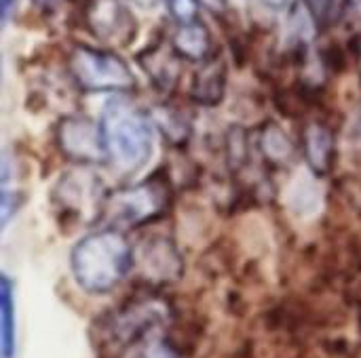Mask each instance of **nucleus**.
<instances>
[{
    "label": "nucleus",
    "mask_w": 361,
    "mask_h": 358,
    "mask_svg": "<svg viewBox=\"0 0 361 358\" xmlns=\"http://www.w3.org/2000/svg\"><path fill=\"white\" fill-rule=\"evenodd\" d=\"M178 55L171 49H165V42H157L154 46H148L142 55H140V63L142 68L152 76V80L165 89H171L178 82L180 76V65H178Z\"/></svg>",
    "instance_id": "12"
},
{
    "label": "nucleus",
    "mask_w": 361,
    "mask_h": 358,
    "mask_svg": "<svg viewBox=\"0 0 361 358\" xmlns=\"http://www.w3.org/2000/svg\"><path fill=\"white\" fill-rule=\"evenodd\" d=\"M15 4H17V0H0V15H2V23H6V21H8V17H11V13H13Z\"/></svg>",
    "instance_id": "17"
},
{
    "label": "nucleus",
    "mask_w": 361,
    "mask_h": 358,
    "mask_svg": "<svg viewBox=\"0 0 361 358\" xmlns=\"http://www.w3.org/2000/svg\"><path fill=\"white\" fill-rule=\"evenodd\" d=\"M135 266V251L116 228L85 234L70 251V270L76 285L89 295L114 291Z\"/></svg>",
    "instance_id": "2"
},
{
    "label": "nucleus",
    "mask_w": 361,
    "mask_h": 358,
    "mask_svg": "<svg viewBox=\"0 0 361 358\" xmlns=\"http://www.w3.org/2000/svg\"><path fill=\"white\" fill-rule=\"evenodd\" d=\"M267 6H273V8H281V6H286L290 0H262Z\"/></svg>",
    "instance_id": "19"
},
{
    "label": "nucleus",
    "mask_w": 361,
    "mask_h": 358,
    "mask_svg": "<svg viewBox=\"0 0 361 358\" xmlns=\"http://www.w3.org/2000/svg\"><path fill=\"white\" fill-rule=\"evenodd\" d=\"M57 148L76 165H95L104 160L99 124L87 116H66L55 127Z\"/></svg>",
    "instance_id": "7"
},
{
    "label": "nucleus",
    "mask_w": 361,
    "mask_h": 358,
    "mask_svg": "<svg viewBox=\"0 0 361 358\" xmlns=\"http://www.w3.org/2000/svg\"><path fill=\"white\" fill-rule=\"evenodd\" d=\"M163 306L165 304L152 298L125 304L121 310L112 312V317L104 325L108 342L116 348H127L140 342L144 335L154 331L167 319V312Z\"/></svg>",
    "instance_id": "6"
},
{
    "label": "nucleus",
    "mask_w": 361,
    "mask_h": 358,
    "mask_svg": "<svg viewBox=\"0 0 361 358\" xmlns=\"http://www.w3.org/2000/svg\"><path fill=\"white\" fill-rule=\"evenodd\" d=\"M140 6H146V8H150V6H157L159 2H163V0H135Z\"/></svg>",
    "instance_id": "20"
},
{
    "label": "nucleus",
    "mask_w": 361,
    "mask_h": 358,
    "mask_svg": "<svg viewBox=\"0 0 361 358\" xmlns=\"http://www.w3.org/2000/svg\"><path fill=\"white\" fill-rule=\"evenodd\" d=\"M104 162L118 175L142 171L154 150V120L125 95L112 97L99 114Z\"/></svg>",
    "instance_id": "1"
},
{
    "label": "nucleus",
    "mask_w": 361,
    "mask_h": 358,
    "mask_svg": "<svg viewBox=\"0 0 361 358\" xmlns=\"http://www.w3.org/2000/svg\"><path fill=\"white\" fill-rule=\"evenodd\" d=\"M0 350L2 358L15 354V306H13V283L6 274L0 279Z\"/></svg>",
    "instance_id": "13"
},
{
    "label": "nucleus",
    "mask_w": 361,
    "mask_h": 358,
    "mask_svg": "<svg viewBox=\"0 0 361 358\" xmlns=\"http://www.w3.org/2000/svg\"><path fill=\"white\" fill-rule=\"evenodd\" d=\"M82 23L106 46H129L137 36V19L125 0H85Z\"/></svg>",
    "instance_id": "5"
},
{
    "label": "nucleus",
    "mask_w": 361,
    "mask_h": 358,
    "mask_svg": "<svg viewBox=\"0 0 361 358\" xmlns=\"http://www.w3.org/2000/svg\"><path fill=\"white\" fill-rule=\"evenodd\" d=\"M360 127H361V110H360Z\"/></svg>",
    "instance_id": "21"
},
{
    "label": "nucleus",
    "mask_w": 361,
    "mask_h": 358,
    "mask_svg": "<svg viewBox=\"0 0 361 358\" xmlns=\"http://www.w3.org/2000/svg\"><path fill=\"white\" fill-rule=\"evenodd\" d=\"M32 2H34L38 8H42V11H51V13H53V11L59 6V2H61V0H32Z\"/></svg>",
    "instance_id": "18"
},
{
    "label": "nucleus",
    "mask_w": 361,
    "mask_h": 358,
    "mask_svg": "<svg viewBox=\"0 0 361 358\" xmlns=\"http://www.w3.org/2000/svg\"><path fill=\"white\" fill-rule=\"evenodd\" d=\"M68 74L87 93H131L137 87L135 74L123 57L108 49L74 44L68 53Z\"/></svg>",
    "instance_id": "3"
},
{
    "label": "nucleus",
    "mask_w": 361,
    "mask_h": 358,
    "mask_svg": "<svg viewBox=\"0 0 361 358\" xmlns=\"http://www.w3.org/2000/svg\"><path fill=\"white\" fill-rule=\"evenodd\" d=\"M260 150L271 162H286L292 156V143L277 124H267L262 129Z\"/></svg>",
    "instance_id": "14"
},
{
    "label": "nucleus",
    "mask_w": 361,
    "mask_h": 358,
    "mask_svg": "<svg viewBox=\"0 0 361 358\" xmlns=\"http://www.w3.org/2000/svg\"><path fill=\"white\" fill-rule=\"evenodd\" d=\"M165 2L171 11V17L178 23L199 19V0H165Z\"/></svg>",
    "instance_id": "15"
},
{
    "label": "nucleus",
    "mask_w": 361,
    "mask_h": 358,
    "mask_svg": "<svg viewBox=\"0 0 361 358\" xmlns=\"http://www.w3.org/2000/svg\"><path fill=\"white\" fill-rule=\"evenodd\" d=\"M135 358H180L178 357V352H176V348L171 346V344H167V342H150V344H146L140 352H137V357Z\"/></svg>",
    "instance_id": "16"
},
{
    "label": "nucleus",
    "mask_w": 361,
    "mask_h": 358,
    "mask_svg": "<svg viewBox=\"0 0 361 358\" xmlns=\"http://www.w3.org/2000/svg\"><path fill=\"white\" fill-rule=\"evenodd\" d=\"M135 262L140 264L142 274L154 283H171L182 274V257L176 245L163 236L144 243L142 249L137 251Z\"/></svg>",
    "instance_id": "8"
},
{
    "label": "nucleus",
    "mask_w": 361,
    "mask_h": 358,
    "mask_svg": "<svg viewBox=\"0 0 361 358\" xmlns=\"http://www.w3.org/2000/svg\"><path fill=\"white\" fill-rule=\"evenodd\" d=\"M302 152L313 173H328L334 160V133L324 122L307 124L302 133Z\"/></svg>",
    "instance_id": "11"
},
{
    "label": "nucleus",
    "mask_w": 361,
    "mask_h": 358,
    "mask_svg": "<svg viewBox=\"0 0 361 358\" xmlns=\"http://www.w3.org/2000/svg\"><path fill=\"white\" fill-rule=\"evenodd\" d=\"M224 87H226V68L216 51V55L203 61L201 70L195 74L190 97L201 106H216L224 95Z\"/></svg>",
    "instance_id": "10"
},
{
    "label": "nucleus",
    "mask_w": 361,
    "mask_h": 358,
    "mask_svg": "<svg viewBox=\"0 0 361 358\" xmlns=\"http://www.w3.org/2000/svg\"><path fill=\"white\" fill-rule=\"evenodd\" d=\"M169 44L180 59L192 61V63H203L212 55H216L214 38H212L207 25L199 19L178 23V27L173 30V34L169 38Z\"/></svg>",
    "instance_id": "9"
},
{
    "label": "nucleus",
    "mask_w": 361,
    "mask_h": 358,
    "mask_svg": "<svg viewBox=\"0 0 361 358\" xmlns=\"http://www.w3.org/2000/svg\"><path fill=\"white\" fill-rule=\"evenodd\" d=\"M165 207L163 188L150 179L108 194L99 219H106V228H135L161 217Z\"/></svg>",
    "instance_id": "4"
}]
</instances>
